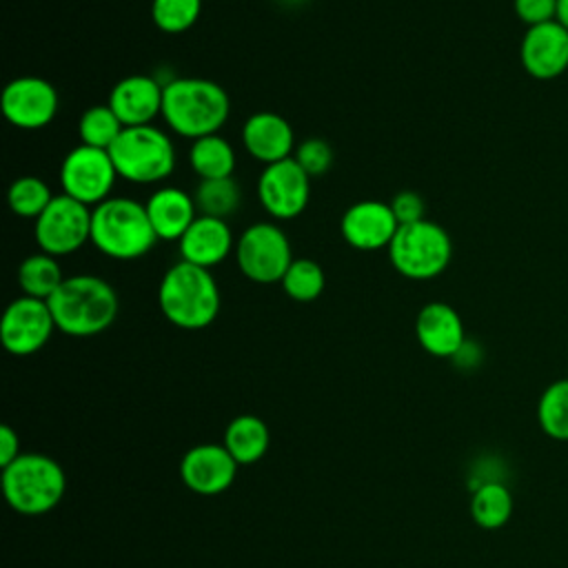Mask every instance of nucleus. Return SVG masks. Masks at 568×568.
<instances>
[{"mask_svg": "<svg viewBox=\"0 0 568 568\" xmlns=\"http://www.w3.org/2000/svg\"><path fill=\"white\" fill-rule=\"evenodd\" d=\"M55 328L71 337H93L106 331L118 317V293L91 273L64 277L60 288L47 300Z\"/></svg>", "mask_w": 568, "mask_h": 568, "instance_id": "f257e3e1", "label": "nucleus"}, {"mask_svg": "<svg viewBox=\"0 0 568 568\" xmlns=\"http://www.w3.org/2000/svg\"><path fill=\"white\" fill-rule=\"evenodd\" d=\"M231 113L229 93L206 78H173L164 84L162 118L180 138L217 133Z\"/></svg>", "mask_w": 568, "mask_h": 568, "instance_id": "f03ea898", "label": "nucleus"}, {"mask_svg": "<svg viewBox=\"0 0 568 568\" xmlns=\"http://www.w3.org/2000/svg\"><path fill=\"white\" fill-rule=\"evenodd\" d=\"M158 304L162 315L178 328L200 331L215 322L222 297L209 268L175 262L160 280Z\"/></svg>", "mask_w": 568, "mask_h": 568, "instance_id": "7ed1b4c3", "label": "nucleus"}, {"mask_svg": "<svg viewBox=\"0 0 568 568\" xmlns=\"http://www.w3.org/2000/svg\"><path fill=\"white\" fill-rule=\"evenodd\" d=\"M158 242L146 206L133 197H109L91 209V244L106 257L131 262Z\"/></svg>", "mask_w": 568, "mask_h": 568, "instance_id": "20e7f679", "label": "nucleus"}, {"mask_svg": "<svg viewBox=\"0 0 568 568\" xmlns=\"http://www.w3.org/2000/svg\"><path fill=\"white\" fill-rule=\"evenodd\" d=\"M62 466L42 453H20L2 468V495L7 504L27 517L53 510L64 497Z\"/></svg>", "mask_w": 568, "mask_h": 568, "instance_id": "39448f33", "label": "nucleus"}, {"mask_svg": "<svg viewBox=\"0 0 568 568\" xmlns=\"http://www.w3.org/2000/svg\"><path fill=\"white\" fill-rule=\"evenodd\" d=\"M109 155L118 178L133 184H155L175 169V146L169 133L153 124L124 126Z\"/></svg>", "mask_w": 568, "mask_h": 568, "instance_id": "423d86ee", "label": "nucleus"}, {"mask_svg": "<svg viewBox=\"0 0 568 568\" xmlns=\"http://www.w3.org/2000/svg\"><path fill=\"white\" fill-rule=\"evenodd\" d=\"M386 251L399 275L424 282L448 268L453 260V240L437 222L419 220L399 226Z\"/></svg>", "mask_w": 568, "mask_h": 568, "instance_id": "0eeeda50", "label": "nucleus"}, {"mask_svg": "<svg viewBox=\"0 0 568 568\" xmlns=\"http://www.w3.org/2000/svg\"><path fill=\"white\" fill-rule=\"evenodd\" d=\"M293 260L286 233L273 222H255L246 226L235 242L237 268L255 284L282 282Z\"/></svg>", "mask_w": 568, "mask_h": 568, "instance_id": "6e6552de", "label": "nucleus"}, {"mask_svg": "<svg viewBox=\"0 0 568 568\" xmlns=\"http://www.w3.org/2000/svg\"><path fill=\"white\" fill-rule=\"evenodd\" d=\"M33 235L42 253L71 255L91 242V206L60 193L36 217Z\"/></svg>", "mask_w": 568, "mask_h": 568, "instance_id": "1a4fd4ad", "label": "nucleus"}, {"mask_svg": "<svg viewBox=\"0 0 568 568\" xmlns=\"http://www.w3.org/2000/svg\"><path fill=\"white\" fill-rule=\"evenodd\" d=\"M115 180V164L104 149L78 144L60 164L62 193L91 209L111 197Z\"/></svg>", "mask_w": 568, "mask_h": 568, "instance_id": "9d476101", "label": "nucleus"}, {"mask_svg": "<svg viewBox=\"0 0 568 568\" xmlns=\"http://www.w3.org/2000/svg\"><path fill=\"white\" fill-rule=\"evenodd\" d=\"M311 197V175L293 160L266 164L257 178V200L273 220L297 217Z\"/></svg>", "mask_w": 568, "mask_h": 568, "instance_id": "9b49d317", "label": "nucleus"}, {"mask_svg": "<svg viewBox=\"0 0 568 568\" xmlns=\"http://www.w3.org/2000/svg\"><path fill=\"white\" fill-rule=\"evenodd\" d=\"M55 322L47 300L20 295L16 297L0 322V339L7 353L27 357L38 353L53 335Z\"/></svg>", "mask_w": 568, "mask_h": 568, "instance_id": "f8f14e48", "label": "nucleus"}, {"mask_svg": "<svg viewBox=\"0 0 568 568\" xmlns=\"http://www.w3.org/2000/svg\"><path fill=\"white\" fill-rule=\"evenodd\" d=\"M58 91L55 87L38 75L13 78L0 98L2 115L9 124L22 131H38L53 122L58 115Z\"/></svg>", "mask_w": 568, "mask_h": 568, "instance_id": "ddd939ff", "label": "nucleus"}, {"mask_svg": "<svg viewBox=\"0 0 568 568\" xmlns=\"http://www.w3.org/2000/svg\"><path fill=\"white\" fill-rule=\"evenodd\" d=\"M397 229L399 224L390 204L382 200H359L351 204L339 220L344 242L357 251L388 248Z\"/></svg>", "mask_w": 568, "mask_h": 568, "instance_id": "4468645a", "label": "nucleus"}, {"mask_svg": "<svg viewBox=\"0 0 568 568\" xmlns=\"http://www.w3.org/2000/svg\"><path fill=\"white\" fill-rule=\"evenodd\" d=\"M519 60L535 80L559 78L568 69V29L559 20L528 27L519 44Z\"/></svg>", "mask_w": 568, "mask_h": 568, "instance_id": "2eb2a0df", "label": "nucleus"}, {"mask_svg": "<svg viewBox=\"0 0 568 568\" xmlns=\"http://www.w3.org/2000/svg\"><path fill=\"white\" fill-rule=\"evenodd\" d=\"M237 466L224 444H197L184 453L180 477L197 495H217L233 484Z\"/></svg>", "mask_w": 568, "mask_h": 568, "instance_id": "dca6fc26", "label": "nucleus"}, {"mask_svg": "<svg viewBox=\"0 0 568 568\" xmlns=\"http://www.w3.org/2000/svg\"><path fill=\"white\" fill-rule=\"evenodd\" d=\"M162 98L164 84H160V80L135 73L113 84L106 104L124 126H142L153 124V120L162 115Z\"/></svg>", "mask_w": 568, "mask_h": 568, "instance_id": "f3484780", "label": "nucleus"}, {"mask_svg": "<svg viewBox=\"0 0 568 568\" xmlns=\"http://www.w3.org/2000/svg\"><path fill=\"white\" fill-rule=\"evenodd\" d=\"M242 144L257 162L273 164L295 153V133L288 120L273 111H257L242 126Z\"/></svg>", "mask_w": 568, "mask_h": 568, "instance_id": "a211bd4d", "label": "nucleus"}, {"mask_svg": "<svg viewBox=\"0 0 568 568\" xmlns=\"http://www.w3.org/2000/svg\"><path fill=\"white\" fill-rule=\"evenodd\" d=\"M415 335L419 346L433 357H455L464 344V322L446 302H428L415 317Z\"/></svg>", "mask_w": 568, "mask_h": 568, "instance_id": "6ab92c4d", "label": "nucleus"}, {"mask_svg": "<svg viewBox=\"0 0 568 568\" xmlns=\"http://www.w3.org/2000/svg\"><path fill=\"white\" fill-rule=\"evenodd\" d=\"M235 237L226 220L197 215L180 237V257L189 264L211 268L222 264L235 251Z\"/></svg>", "mask_w": 568, "mask_h": 568, "instance_id": "aec40b11", "label": "nucleus"}, {"mask_svg": "<svg viewBox=\"0 0 568 568\" xmlns=\"http://www.w3.org/2000/svg\"><path fill=\"white\" fill-rule=\"evenodd\" d=\"M144 206L158 240L164 242H180V237L200 215L193 195L178 186H160L149 195Z\"/></svg>", "mask_w": 568, "mask_h": 568, "instance_id": "412c9836", "label": "nucleus"}, {"mask_svg": "<svg viewBox=\"0 0 568 568\" xmlns=\"http://www.w3.org/2000/svg\"><path fill=\"white\" fill-rule=\"evenodd\" d=\"M222 444L240 466H248L266 455L271 433L264 419L255 415H237L226 424Z\"/></svg>", "mask_w": 568, "mask_h": 568, "instance_id": "4be33fe9", "label": "nucleus"}, {"mask_svg": "<svg viewBox=\"0 0 568 568\" xmlns=\"http://www.w3.org/2000/svg\"><path fill=\"white\" fill-rule=\"evenodd\" d=\"M189 166L200 180L233 178L235 149L217 133L197 138L189 149Z\"/></svg>", "mask_w": 568, "mask_h": 568, "instance_id": "5701e85b", "label": "nucleus"}, {"mask_svg": "<svg viewBox=\"0 0 568 568\" xmlns=\"http://www.w3.org/2000/svg\"><path fill=\"white\" fill-rule=\"evenodd\" d=\"M64 282L62 268L58 260L49 253H33L27 255L18 266V286L22 288V295L49 300L60 284Z\"/></svg>", "mask_w": 568, "mask_h": 568, "instance_id": "b1692460", "label": "nucleus"}, {"mask_svg": "<svg viewBox=\"0 0 568 568\" xmlns=\"http://www.w3.org/2000/svg\"><path fill=\"white\" fill-rule=\"evenodd\" d=\"M513 515V495L501 481H484L470 497V517L486 530L501 528Z\"/></svg>", "mask_w": 568, "mask_h": 568, "instance_id": "393cba45", "label": "nucleus"}, {"mask_svg": "<svg viewBox=\"0 0 568 568\" xmlns=\"http://www.w3.org/2000/svg\"><path fill=\"white\" fill-rule=\"evenodd\" d=\"M193 200H195L200 215L226 220L229 215H233L240 209L242 191L233 178L200 180V184L193 193Z\"/></svg>", "mask_w": 568, "mask_h": 568, "instance_id": "a878e982", "label": "nucleus"}, {"mask_svg": "<svg viewBox=\"0 0 568 568\" xmlns=\"http://www.w3.org/2000/svg\"><path fill=\"white\" fill-rule=\"evenodd\" d=\"M541 430L559 442H568V377L548 384L537 404Z\"/></svg>", "mask_w": 568, "mask_h": 568, "instance_id": "bb28decb", "label": "nucleus"}, {"mask_svg": "<svg viewBox=\"0 0 568 568\" xmlns=\"http://www.w3.org/2000/svg\"><path fill=\"white\" fill-rule=\"evenodd\" d=\"M122 129H124V124L118 120V115L113 113V109L109 104L89 106L78 120L80 144L104 149V151H109L113 146V142L118 140Z\"/></svg>", "mask_w": 568, "mask_h": 568, "instance_id": "cd10ccee", "label": "nucleus"}, {"mask_svg": "<svg viewBox=\"0 0 568 568\" xmlns=\"http://www.w3.org/2000/svg\"><path fill=\"white\" fill-rule=\"evenodd\" d=\"M282 291L295 302H313L324 293V268L311 257H295L282 277Z\"/></svg>", "mask_w": 568, "mask_h": 568, "instance_id": "c85d7f7f", "label": "nucleus"}, {"mask_svg": "<svg viewBox=\"0 0 568 568\" xmlns=\"http://www.w3.org/2000/svg\"><path fill=\"white\" fill-rule=\"evenodd\" d=\"M53 200L49 184L36 175H22L9 186V209L20 217L36 220Z\"/></svg>", "mask_w": 568, "mask_h": 568, "instance_id": "c756f323", "label": "nucleus"}, {"mask_svg": "<svg viewBox=\"0 0 568 568\" xmlns=\"http://www.w3.org/2000/svg\"><path fill=\"white\" fill-rule=\"evenodd\" d=\"M202 0H151V20L162 33H184L195 27Z\"/></svg>", "mask_w": 568, "mask_h": 568, "instance_id": "7c9ffc66", "label": "nucleus"}, {"mask_svg": "<svg viewBox=\"0 0 568 568\" xmlns=\"http://www.w3.org/2000/svg\"><path fill=\"white\" fill-rule=\"evenodd\" d=\"M293 160L311 175V178H317V175H324L331 164H333V149L326 140L322 138H306L302 140L297 146H295V153H293Z\"/></svg>", "mask_w": 568, "mask_h": 568, "instance_id": "2f4dec72", "label": "nucleus"}, {"mask_svg": "<svg viewBox=\"0 0 568 568\" xmlns=\"http://www.w3.org/2000/svg\"><path fill=\"white\" fill-rule=\"evenodd\" d=\"M388 204H390V211L399 226L426 220V202L417 191H408V189L399 191L393 195V200Z\"/></svg>", "mask_w": 568, "mask_h": 568, "instance_id": "473e14b6", "label": "nucleus"}, {"mask_svg": "<svg viewBox=\"0 0 568 568\" xmlns=\"http://www.w3.org/2000/svg\"><path fill=\"white\" fill-rule=\"evenodd\" d=\"M559 0H513V9L517 18L526 27H537L544 22L557 20Z\"/></svg>", "mask_w": 568, "mask_h": 568, "instance_id": "72a5a7b5", "label": "nucleus"}, {"mask_svg": "<svg viewBox=\"0 0 568 568\" xmlns=\"http://www.w3.org/2000/svg\"><path fill=\"white\" fill-rule=\"evenodd\" d=\"M18 455H20V437L9 424H2V428H0V466L4 468Z\"/></svg>", "mask_w": 568, "mask_h": 568, "instance_id": "f704fd0d", "label": "nucleus"}, {"mask_svg": "<svg viewBox=\"0 0 568 568\" xmlns=\"http://www.w3.org/2000/svg\"><path fill=\"white\" fill-rule=\"evenodd\" d=\"M557 20L568 29V0H559V7H557Z\"/></svg>", "mask_w": 568, "mask_h": 568, "instance_id": "c9c22d12", "label": "nucleus"}, {"mask_svg": "<svg viewBox=\"0 0 568 568\" xmlns=\"http://www.w3.org/2000/svg\"><path fill=\"white\" fill-rule=\"evenodd\" d=\"M280 2H282V4H291V7H293V4H302L304 0H280Z\"/></svg>", "mask_w": 568, "mask_h": 568, "instance_id": "e433bc0d", "label": "nucleus"}]
</instances>
